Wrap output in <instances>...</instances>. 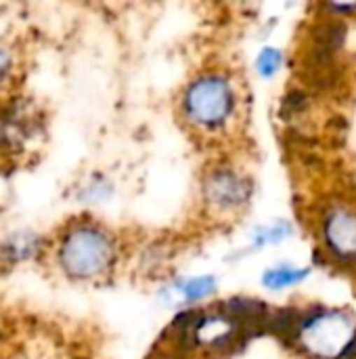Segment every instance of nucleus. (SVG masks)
<instances>
[{"instance_id": "obj_5", "label": "nucleus", "mask_w": 356, "mask_h": 359, "mask_svg": "<svg viewBox=\"0 0 356 359\" xmlns=\"http://www.w3.org/2000/svg\"><path fill=\"white\" fill-rule=\"evenodd\" d=\"M204 194L208 204H212L218 210H237L248 204L252 196V185L245 177L231 168H218L214 170L204 185Z\"/></svg>"}, {"instance_id": "obj_4", "label": "nucleus", "mask_w": 356, "mask_h": 359, "mask_svg": "<svg viewBox=\"0 0 356 359\" xmlns=\"http://www.w3.org/2000/svg\"><path fill=\"white\" fill-rule=\"evenodd\" d=\"M323 252L340 267H356V210L348 204H332L319 219Z\"/></svg>"}, {"instance_id": "obj_10", "label": "nucleus", "mask_w": 356, "mask_h": 359, "mask_svg": "<svg viewBox=\"0 0 356 359\" xmlns=\"http://www.w3.org/2000/svg\"><path fill=\"white\" fill-rule=\"evenodd\" d=\"M283 65V53L275 46H264L256 59V72L262 78H273Z\"/></svg>"}, {"instance_id": "obj_7", "label": "nucleus", "mask_w": 356, "mask_h": 359, "mask_svg": "<svg viewBox=\"0 0 356 359\" xmlns=\"http://www.w3.org/2000/svg\"><path fill=\"white\" fill-rule=\"evenodd\" d=\"M308 278V269L306 267H296V265H275L269 267L262 273V284L269 290H285V288H294L298 284H302Z\"/></svg>"}, {"instance_id": "obj_2", "label": "nucleus", "mask_w": 356, "mask_h": 359, "mask_svg": "<svg viewBox=\"0 0 356 359\" xmlns=\"http://www.w3.org/2000/svg\"><path fill=\"white\" fill-rule=\"evenodd\" d=\"M180 107L189 124L206 133H218L237 114V88L227 74L204 72L185 86Z\"/></svg>"}, {"instance_id": "obj_3", "label": "nucleus", "mask_w": 356, "mask_h": 359, "mask_svg": "<svg viewBox=\"0 0 356 359\" xmlns=\"http://www.w3.org/2000/svg\"><path fill=\"white\" fill-rule=\"evenodd\" d=\"M356 337V320L342 309L308 307L300 311L294 345L315 359H340Z\"/></svg>"}, {"instance_id": "obj_9", "label": "nucleus", "mask_w": 356, "mask_h": 359, "mask_svg": "<svg viewBox=\"0 0 356 359\" xmlns=\"http://www.w3.org/2000/svg\"><path fill=\"white\" fill-rule=\"evenodd\" d=\"M290 233H292V227L285 221L264 225V227L256 229V233H254V248H262V246H269V244H279L285 238H290Z\"/></svg>"}, {"instance_id": "obj_8", "label": "nucleus", "mask_w": 356, "mask_h": 359, "mask_svg": "<svg viewBox=\"0 0 356 359\" xmlns=\"http://www.w3.org/2000/svg\"><path fill=\"white\" fill-rule=\"evenodd\" d=\"M178 292L185 299V303H197V301H204V299H208V297H212L216 292V280L212 276L191 278V280H185L178 286Z\"/></svg>"}, {"instance_id": "obj_11", "label": "nucleus", "mask_w": 356, "mask_h": 359, "mask_svg": "<svg viewBox=\"0 0 356 359\" xmlns=\"http://www.w3.org/2000/svg\"><path fill=\"white\" fill-rule=\"evenodd\" d=\"M10 69H13V55L8 48L0 46V84L10 76Z\"/></svg>"}, {"instance_id": "obj_6", "label": "nucleus", "mask_w": 356, "mask_h": 359, "mask_svg": "<svg viewBox=\"0 0 356 359\" xmlns=\"http://www.w3.org/2000/svg\"><path fill=\"white\" fill-rule=\"evenodd\" d=\"M40 238L29 231L13 233L0 244V259L4 263H19L25 259H31L38 252Z\"/></svg>"}, {"instance_id": "obj_1", "label": "nucleus", "mask_w": 356, "mask_h": 359, "mask_svg": "<svg viewBox=\"0 0 356 359\" xmlns=\"http://www.w3.org/2000/svg\"><path fill=\"white\" fill-rule=\"evenodd\" d=\"M115 257L113 236L92 221H78L59 238V267L73 280H97L105 276L113 267Z\"/></svg>"}]
</instances>
